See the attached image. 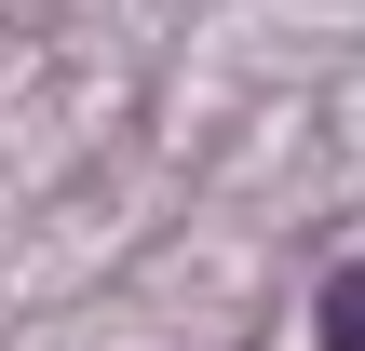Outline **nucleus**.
Segmentation results:
<instances>
[{"mask_svg": "<svg viewBox=\"0 0 365 351\" xmlns=\"http://www.w3.org/2000/svg\"><path fill=\"white\" fill-rule=\"evenodd\" d=\"M325 351H365V271H325Z\"/></svg>", "mask_w": 365, "mask_h": 351, "instance_id": "obj_1", "label": "nucleus"}]
</instances>
